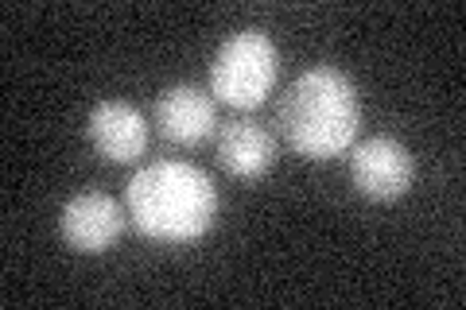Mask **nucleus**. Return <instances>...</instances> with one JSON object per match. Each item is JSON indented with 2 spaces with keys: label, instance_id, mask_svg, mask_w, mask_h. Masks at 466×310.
Returning a JSON list of instances; mask_svg holds the SVG:
<instances>
[{
  "label": "nucleus",
  "instance_id": "nucleus-1",
  "mask_svg": "<svg viewBox=\"0 0 466 310\" xmlns=\"http://www.w3.org/2000/svg\"><path fill=\"white\" fill-rule=\"evenodd\" d=\"M125 205L144 237L183 245L210 233L218 217V190L202 167L183 159H159L128 179Z\"/></svg>",
  "mask_w": 466,
  "mask_h": 310
},
{
  "label": "nucleus",
  "instance_id": "nucleus-2",
  "mask_svg": "<svg viewBox=\"0 0 466 310\" xmlns=\"http://www.w3.org/2000/svg\"><path fill=\"white\" fill-rule=\"evenodd\" d=\"M276 125L303 159L342 155L361 125V101L354 82L334 66L303 70L276 105Z\"/></svg>",
  "mask_w": 466,
  "mask_h": 310
},
{
  "label": "nucleus",
  "instance_id": "nucleus-3",
  "mask_svg": "<svg viewBox=\"0 0 466 310\" xmlns=\"http://www.w3.org/2000/svg\"><path fill=\"white\" fill-rule=\"evenodd\" d=\"M280 55L265 32H238L218 47L210 63V94L229 109H257L272 94Z\"/></svg>",
  "mask_w": 466,
  "mask_h": 310
},
{
  "label": "nucleus",
  "instance_id": "nucleus-4",
  "mask_svg": "<svg viewBox=\"0 0 466 310\" xmlns=\"http://www.w3.org/2000/svg\"><path fill=\"white\" fill-rule=\"evenodd\" d=\"M416 164L408 155V147L392 136H370L354 147L350 155V179L373 202H397L412 186Z\"/></svg>",
  "mask_w": 466,
  "mask_h": 310
},
{
  "label": "nucleus",
  "instance_id": "nucleus-5",
  "mask_svg": "<svg viewBox=\"0 0 466 310\" xmlns=\"http://www.w3.org/2000/svg\"><path fill=\"white\" fill-rule=\"evenodd\" d=\"M63 237L70 248L78 253H106L109 245L121 241L125 233V210L121 202L101 195V190H86V195H75L63 205Z\"/></svg>",
  "mask_w": 466,
  "mask_h": 310
},
{
  "label": "nucleus",
  "instance_id": "nucleus-6",
  "mask_svg": "<svg viewBox=\"0 0 466 310\" xmlns=\"http://www.w3.org/2000/svg\"><path fill=\"white\" fill-rule=\"evenodd\" d=\"M152 121H156L164 140L195 147L218 132V105H214L210 94L198 90V85H171V90H164L156 97Z\"/></svg>",
  "mask_w": 466,
  "mask_h": 310
},
{
  "label": "nucleus",
  "instance_id": "nucleus-7",
  "mask_svg": "<svg viewBox=\"0 0 466 310\" xmlns=\"http://www.w3.org/2000/svg\"><path fill=\"white\" fill-rule=\"evenodd\" d=\"M86 125H90L94 147L106 159H113V164H133V159L144 155V147H148V121L128 101H116V97L97 101Z\"/></svg>",
  "mask_w": 466,
  "mask_h": 310
},
{
  "label": "nucleus",
  "instance_id": "nucleus-8",
  "mask_svg": "<svg viewBox=\"0 0 466 310\" xmlns=\"http://www.w3.org/2000/svg\"><path fill=\"white\" fill-rule=\"evenodd\" d=\"M218 164L229 171L233 179H260L276 164V140L268 128H260L257 121H229L218 128Z\"/></svg>",
  "mask_w": 466,
  "mask_h": 310
}]
</instances>
